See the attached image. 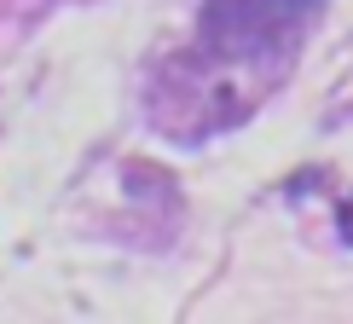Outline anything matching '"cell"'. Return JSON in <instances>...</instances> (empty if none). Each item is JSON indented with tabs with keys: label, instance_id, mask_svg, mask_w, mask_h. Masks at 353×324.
Here are the masks:
<instances>
[{
	"label": "cell",
	"instance_id": "cell-1",
	"mask_svg": "<svg viewBox=\"0 0 353 324\" xmlns=\"http://www.w3.org/2000/svg\"><path fill=\"white\" fill-rule=\"evenodd\" d=\"M336 232H342V243H353V197H342V209H336Z\"/></svg>",
	"mask_w": 353,
	"mask_h": 324
}]
</instances>
